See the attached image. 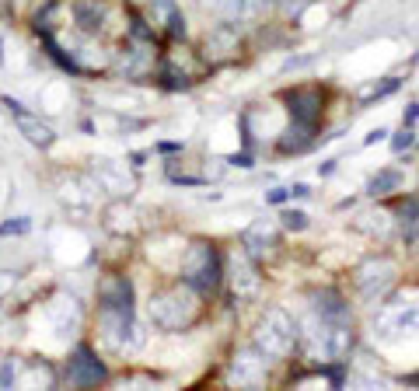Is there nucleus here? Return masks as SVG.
<instances>
[{
    "mask_svg": "<svg viewBox=\"0 0 419 391\" xmlns=\"http://www.w3.org/2000/svg\"><path fill=\"white\" fill-rule=\"evenodd\" d=\"M413 332H419V304H381V314L374 318V336L381 343H398Z\"/></svg>",
    "mask_w": 419,
    "mask_h": 391,
    "instance_id": "obj_15",
    "label": "nucleus"
},
{
    "mask_svg": "<svg viewBox=\"0 0 419 391\" xmlns=\"http://www.w3.org/2000/svg\"><path fill=\"white\" fill-rule=\"evenodd\" d=\"M32 231V217H7L0 224V238H25Z\"/></svg>",
    "mask_w": 419,
    "mask_h": 391,
    "instance_id": "obj_31",
    "label": "nucleus"
},
{
    "mask_svg": "<svg viewBox=\"0 0 419 391\" xmlns=\"http://www.w3.org/2000/svg\"><path fill=\"white\" fill-rule=\"evenodd\" d=\"M25 367H28V360H25V356H18V353L0 356V388H21Z\"/></svg>",
    "mask_w": 419,
    "mask_h": 391,
    "instance_id": "obj_26",
    "label": "nucleus"
},
{
    "mask_svg": "<svg viewBox=\"0 0 419 391\" xmlns=\"http://www.w3.org/2000/svg\"><path fill=\"white\" fill-rule=\"evenodd\" d=\"M318 140H322V130L300 126V123H287L283 130L276 133V154L280 158H300V154L315 150Z\"/></svg>",
    "mask_w": 419,
    "mask_h": 391,
    "instance_id": "obj_23",
    "label": "nucleus"
},
{
    "mask_svg": "<svg viewBox=\"0 0 419 391\" xmlns=\"http://www.w3.org/2000/svg\"><path fill=\"white\" fill-rule=\"evenodd\" d=\"M151 119H133V116H116V126H119V133H136L143 130Z\"/></svg>",
    "mask_w": 419,
    "mask_h": 391,
    "instance_id": "obj_35",
    "label": "nucleus"
},
{
    "mask_svg": "<svg viewBox=\"0 0 419 391\" xmlns=\"http://www.w3.org/2000/svg\"><path fill=\"white\" fill-rule=\"evenodd\" d=\"M308 311L329 318V321H353V304L339 287H315L308 290Z\"/></svg>",
    "mask_w": 419,
    "mask_h": 391,
    "instance_id": "obj_19",
    "label": "nucleus"
},
{
    "mask_svg": "<svg viewBox=\"0 0 419 391\" xmlns=\"http://www.w3.org/2000/svg\"><path fill=\"white\" fill-rule=\"evenodd\" d=\"M416 196H419V189H416Z\"/></svg>",
    "mask_w": 419,
    "mask_h": 391,
    "instance_id": "obj_41",
    "label": "nucleus"
},
{
    "mask_svg": "<svg viewBox=\"0 0 419 391\" xmlns=\"http://www.w3.org/2000/svg\"><path fill=\"white\" fill-rule=\"evenodd\" d=\"M391 217L398 227V238L413 248L419 245V196L416 192H398L391 199Z\"/></svg>",
    "mask_w": 419,
    "mask_h": 391,
    "instance_id": "obj_21",
    "label": "nucleus"
},
{
    "mask_svg": "<svg viewBox=\"0 0 419 391\" xmlns=\"http://www.w3.org/2000/svg\"><path fill=\"white\" fill-rule=\"evenodd\" d=\"M280 227L290 231V234H300V231L311 227V217H308L304 210H283V214H280Z\"/></svg>",
    "mask_w": 419,
    "mask_h": 391,
    "instance_id": "obj_30",
    "label": "nucleus"
},
{
    "mask_svg": "<svg viewBox=\"0 0 419 391\" xmlns=\"http://www.w3.org/2000/svg\"><path fill=\"white\" fill-rule=\"evenodd\" d=\"M419 140H416V130H409V126H398V133L391 136V150L395 154H406V150H413Z\"/></svg>",
    "mask_w": 419,
    "mask_h": 391,
    "instance_id": "obj_32",
    "label": "nucleus"
},
{
    "mask_svg": "<svg viewBox=\"0 0 419 391\" xmlns=\"http://www.w3.org/2000/svg\"><path fill=\"white\" fill-rule=\"evenodd\" d=\"M91 182L98 185V192L116 196V199L133 192V178L126 172V165H119V161H94L91 165Z\"/></svg>",
    "mask_w": 419,
    "mask_h": 391,
    "instance_id": "obj_20",
    "label": "nucleus"
},
{
    "mask_svg": "<svg viewBox=\"0 0 419 391\" xmlns=\"http://www.w3.org/2000/svg\"><path fill=\"white\" fill-rule=\"evenodd\" d=\"M311 4H346V0H311Z\"/></svg>",
    "mask_w": 419,
    "mask_h": 391,
    "instance_id": "obj_39",
    "label": "nucleus"
},
{
    "mask_svg": "<svg viewBox=\"0 0 419 391\" xmlns=\"http://www.w3.org/2000/svg\"><path fill=\"white\" fill-rule=\"evenodd\" d=\"M293 203V189L290 185H276V189H269L266 192V206H287Z\"/></svg>",
    "mask_w": 419,
    "mask_h": 391,
    "instance_id": "obj_33",
    "label": "nucleus"
},
{
    "mask_svg": "<svg viewBox=\"0 0 419 391\" xmlns=\"http://www.w3.org/2000/svg\"><path fill=\"white\" fill-rule=\"evenodd\" d=\"M395 287H398V262L391 255H384V252L381 255H367L353 269V290H357V297L367 307L391 301Z\"/></svg>",
    "mask_w": 419,
    "mask_h": 391,
    "instance_id": "obj_5",
    "label": "nucleus"
},
{
    "mask_svg": "<svg viewBox=\"0 0 419 391\" xmlns=\"http://www.w3.org/2000/svg\"><path fill=\"white\" fill-rule=\"evenodd\" d=\"M238 49H241V32H238V25L217 21L207 32L203 60H207L210 67H224V63H234V60H238Z\"/></svg>",
    "mask_w": 419,
    "mask_h": 391,
    "instance_id": "obj_16",
    "label": "nucleus"
},
{
    "mask_svg": "<svg viewBox=\"0 0 419 391\" xmlns=\"http://www.w3.org/2000/svg\"><path fill=\"white\" fill-rule=\"evenodd\" d=\"M335 165H339V161H332V158H329V161H322V165H318V178H332Z\"/></svg>",
    "mask_w": 419,
    "mask_h": 391,
    "instance_id": "obj_38",
    "label": "nucleus"
},
{
    "mask_svg": "<svg viewBox=\"0 0 419 391\" xmlns=\"http://www.w3.org/2000/svg\"><path fill=\"white\" fill-rule=\"evenodd\" d=\"M280 101H283L290 123L315 126V130L325 126L329 98H325V87L322 84H290V87H283V91H280Z\"/></svg>",
    "mask_w": 419,
    "mask_h": 391,
    "instance_id": "obj_10",
    "label": "nucleus"
},
{
    "mask_svg": "<svg viewBox=\"0 0 419 391\" xmlns=\"http://www.w3.org/2000/svg\"><path fill=\"white\" fill-rule=\"evenodd\" d=\"M143 11H147V18L158 25V32L165 35L168 43H185L189 25H185V14H182L178 0H143Z\"/></svg>",
    "mask_w": 419,
    "mask_h": 391,
    "instance_id": "obj_17",
    "label": "nucleus"
},
{
    "mask_svg": "<svg viewBox=\"0 0 419 391\" xmlns=\"http://www.w3.org/2000/svg\"><path fill=\"white\" fill-rule=\"evenodd\" d=\"M398 87H402V77H384L381 84H374V87H371V91H367V94H364V101H360V105L367 109V105H374V101H381V98H388V94H395Z\"/></svg>",
    "mask_w": 419,
    "mask_h": 391,
    "instance_id": "obj_28",
    "label": "nucleus"
},
{
    "mask_svg": "<svg viewBox=\"0 0 419 391\" xmlns=\"http://www.w3.org/2000/svg\"><path fill=\"white\" fill-rule=\"evenodd\" d=\"M224 283L231 287V297L238 304H251L262 294V265L238 245L224 255Z\"/></svg>",
    "mask_w": 419,
    "mask_h": 391,
    "instance_id": "obj_9",
    "label": "nucleus"
},
{
    "mask_svg": "<svg viewBox=\"0 0 419 391\" xmlns=\"http://www.w3.org/2000/svg\"><path fill=\"white\" fill-rule=\"evenodd\" d=\"M297 343H300V325H297V314H290L287 307L269 304L255 329H251V346L259 353H266L273 363H287L293 353H297Z\"/></svg>",
    "mask_w": 419,
    "mask_h": 391,
    "instance_id": "obj_4",
    "label": "nucleus"
},
{
    "mask_svg": "<svg viewBox=\"0 0 419 391\" xmlns=\"http://www.w3.org/2000/svg\"><path fill=\"white\" fill-rule=\"evenodd\" d=\"M45 321H49L56 339H74L77 329H81V301L70 297V294H56L45 304Z\"/></svg>",
    "mask_w": 419,
    "mask_h": 391,
    "instance_id": "obj_18",
    "label": "nucleus"
},
{
    "mask_svg": "<svg viewBox=\"0 0 419 391\" xmlns=\"http://www.w3.org/2000/svg\"><path fill=\"white\" fill-rule=\"evenodd\" d=\"M0 67H4V43H0Z\"/></svg>",
    "mask_w": 419,
    "mask_h": 391,
    "instance_id": "obj_40",
    "label": "nucleus"
},
{
    "mask_svg": "<svg viewBox=\"0 0 419 391\" xmlns=\"http://www.w3.org/2000/svg\"><path fill=\"white\" fill-rule=\"evenodd\" d=\"M109 378H112V374H109V363L102 360V353L91 346L87 339H81V343L70 346L67 360H63L60 381H67L70 388H98V385H105Z\"/></svg>",
    "mask_w": 419,
    "mask_h": 391,
    "instance_id": "obj_8",
    "label": "nucleus"
},
{
    "mask_svg": "<svg viewBox=\"0 0 419 391\" xmlns=\"http://www.w3.org/2000/svg\"><path fill=\"white\" fill-rule=\"evenodd\" d=\"M178 280L189 283L196 294L217 297L224 290V252L210 238H192L178 262Z\"/></svg>",
    "mask_w": 419,
    "mask_h": 391,
    "instance_id": "obj_3",
    "label": "nucleus"
},
{
    "mask_svg": "<svg viewBox=\"0 0 419 391\" xmlns=\"http://www.w3.org/2000/svg\"><path fill=\"white\" fill-rule=\"evenodd\" d=\"M416 123H419V101H413V105H406V112H402V126L416 130Z\"/></svg>",
    "mask_w": 419,
    "mask_h": 391,
    "instance_id": "obj_36",
    "label": "nucleus"
},
{
    "mask_svg": "<svg viewBox=\"0 0 419 391\" xmlns=\"http://www.w3.org/2000/svg\"><path fill=\"white\" fill-rule=\"evenodd\" d=\"M402 185H406V172L395 168V165H384V168H377V172L367 178L364 192H367L371 199H388V196L402 192Z\"/></svg>",
    "mask_w": 419,
    "mask_h": 391,
    "instance_id": "obj_24",
    "label": "nucleus"
},
{
    "mask_svg": "<svg viewBox=\"0 0 419 391\" xmlns=\"http://www.w3.org/2000/svg\"><path fill=\"white\" fill-rule=\"evenodd\" d=\"M227 165H231V168L249 172V168H255V150H238V154H231V158H227Z\"/></svg>",
    "mask_w": 419,
    "mask_h": 391,
    "instance_id": "obj_34",
    "label": "nucleus"
},
{
    "mask_svg": "<svg viewBox=\"0 0 419 391\" xmlns=\"http://www.w3.org/2000/svg\"><path fill=\"white\" fill-rule=\"evenodd\" d=\"M213 14H217V21H231V25L251 21L249 0H213Z\"/></svg>",
    "mask_w": 419,
    "mask_h": 391,
    "instance_id": "obj_27",
    "label": "nucleus"
},
{
    "mask_svg": "<svg viewBox=\"0 0 419 391\" xmlns=\"http://www.w3.org/2000/svg\"><path fill=\"white\" fill-rule=\"evenodd\" d=\"M241 248H245L251 259L262 265V262H266L273 252H276V248H280V231H276L269 220H255L251 227H245V231H241Z\"/></svg>",
    "mask_w": 419,
    "mask_h": 391,
    "instance_id": "obj_22",
    "label": "nucleus"
},
{
    "mask_svg": "<svg viewBox=\"0 0 419 391\" xmlns=\"http://www.w3.org/2000/svg\"><path fill=\"white\" fill-rule=\"evenodd\" d=\"M94 311H126V314H136L133 280L126 272H119V269L102 272L98 283H94Z\"/></svg>",
    "mask_w": 419,
    "mask_h": 391,
    "instance_id": "obj_13",
    "label": "nucleus"
},
{
    "mask_svg": "<svg viewBox=\"0 0 419 391\" xmlns=\"http://www.w3.org/2000/svg\"><path fill=\"white\" fill-rule=\"evenodd\" d=\"M207 314V297L196 294L189 283H168V287H158L151 297H147V321L158 329V332H168V336H178V332H189L203 321Z\"/></svg>",
    "mask_w": 419,
    "mask_h": 391,
    "instance_id": "obj_1",
    "label": "nucleus"
},
{
    "mask_svg": "<svg viewBox=\"0 0 419 391\" xmlns=\"http://www.w3.org/2000/svg\"><path fill=\"white\" fill-rule=\"evenodd\" d=\"M308 7H315V4L311 0H273V11H280L287 21H300Z\"/></svg>",
    "mask_w": 419,
    "mask_h": 391,
    "instance_id": "obj_29",
    "label": "nucleus"
},
{
    "mask_svg": "<svg viewBox=\"0 0 419 391\" xmlns=\"http://www.w3.org/2000/svg\"><path fill=\"white\" fill-rule=\"evenodd\" d=\"M161 43H143V39H133L123 35L119 49L109 56V70L123 81H151L154 84V74L161 67Z\"/></svg>",
    "mask_w": 419,
    "mask_h": 391,
    "instance_id": "obj_6",
    "label": "nucleus"
},
{
    "mask_svg": "<svg viewBox=\"0 0 419 391\" xmlns=\"http://www.w3.org/2000/svg\"><path fill=\"white\" fill-rule=\"evenodd\" d=\"M0 109L7 112V119L14 123V130L25 136V143H32L36 150H53L56 147V130L42 119L39 112H32L25 101H18L14 94H0Z\"/></svg>",
    "mask_w": 419,
    "mask_h": 391,
    "instance_id": "obj_11",
    "label": "nucleus"
},
{
    "mask_svg": "<svg viewBox=\"0 0 419 391\" xmlns=\"http://www.w3.org/2000/svg\"><path fill=\"white\" fill-rule=\"evenodd\" d=\"M67 14H70L77 35L102 43L116 21V4L112 0H67Z\"/></svg>",
    "mask_w": 419,
    "mask_h": 391,
    "instance_id": "obj_12",
    "label": "nucleus"
},
{
    "mask_svg": "<svg viewBox=\"0 0 419 391\" xmlns=\"http://www.w3.org/2000/svg\"><path fill=\"white\" fill-rule=\"evenodd\" d=\"M94 332H98V343L116 356L136 353L147 343V332H143L140 318L126 314V311H94Z\"/></svg>",
    "mask_w": 419,
    "mask_h": 391,
    "instance_id": "obj_7",
    "label": "nucleus"
},
{
    "mask_svg": "<svg viewBox=\"0 0 419 391\" xmlns=\"http://www.w3.org/2000/svg\"><path fill=\"white\" fill-rule=\"evenodd\" d=\"M297 325H300L297 353H304V360L311 363L349 360V353L357 346V321H329L315 311H304Z\"/></svg>",
    "mask_w": 419,
    "mask_h": 391,
    "instance_id": "obj_2",
    "label": "nucleus"
},
{
    "mask_svg": "<svg viewBox=\"0 0 419 391\" xmlns=\"http://www.w3.org/2000/svg\"><path fill=\"white\" fill-rule=\"evenodd\" d=\"M269 367H273V360L249 343V346L234 349V356L227 363V381L238 388H262L269 381Z\"/></svg>",
    "mask_w": 419,
    "mask_h": 391,
    "instance_id": "obj_14",
    "label": "nucleus"
},
{
    "mask_svg": "<svg viewBox=\"0 0 419 391\" xmlns=\"http://www.w3.org/2000/svg\"><path fill=\"white\" fill-rule=\"evenodd\" d=\"M357 231H364V234H371L377 241H388L398 227H395V217H391V210H384V206H377V210H367L364 217H357Z\"/></svg>",
    "mask_w": 419,
    "mask_h": 391,
    "instance_id": "obj_25",
    "label": "nucleus"
},
{
    "mask_svg": "<svg viewBox=\"0 0 419 391\" xmlns=\"http://www.w3.org/2000/svg\"><path fill=\"white\" fill-rule=\"evenodd\" d=\"M384 136H388V130H384V126H377V130H371L367 136H364V147H374L377 140H384Z\"/></svg>",
    "mask_w": 419,
    "mask_h": 391,
    "instance_id": "obj_37",
    "label": "nucleus"
}]
</instances>
